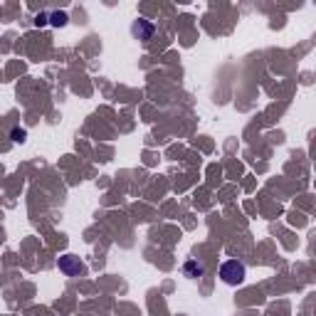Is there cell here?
I'll use <instances>...</instances> for the list:
<instances>
[{
	"label": "cell",
	"mask_w": 316,
	"mask_h": 316,
	"mask_svg": "<svg viewBox=\"0 0 316 316\" xmlns=\"http://www.w3.org/2000/svg\"><path fill=\"white\" fill-rule=\"evenodd\" d=\"M245 277H247L245 265H242V262H237V259H227V262L220 267V279L225 282V284H230V286L242 284V282H245Z\"/></svg>",
	"instance_id": "6da1fadb"
},
{
	"label": "cell",
	"mask_w": 316,
	"mask_h": 316,
	"mask_svg": "<svg viewBox=\"0 0 316 316\" xmlns=\"http://www.w3.org/2000/svg\"><path fill=\"white\" fill-rule=\"evenodd\" d=\"M60 272H64L67 277H77V274H82L84 272V265L79 262V257H74V254H64V257H60Z\"/></svg>",
	"instance_id": "7a4b0ae2"
},
{
	"label": "cell",
	"mask_w": 316,
	"mask_h": 316,
	"mask_svg": "<svg viewBox=\"0 0 316 316\" xmlns=\"http://www.w3.org/2000/svg\"><path fill=\"white\" fill-rule=\"evenodd\" d=\"M131 32L139 37V40H148L151 35H153V25L148 22V20H143V17H139L136 22H134V28H131Z\"/></svg>",
	"instance_id": "3957f363"
},
{
	"label": "cell",
	"mask_w": 316,
	"mask_h": 316,
	"mask_svg": "<svg viewBox=\"0 0 316 316\" xmlns=\"http://www.w3.org/2000/svg\"><path fill=\"white\" fill-rule=\"evenodd\" d=\"M183 272H186V277H190V279H198V277L205 274V267H203L200 262H195V259H188L186 267H183Z\"/></svg>",
	"instance_id": "277c9868"
},
{
	"label": "cell",
	"mask_w": 316,
	"mask_h": 316,
	"mask_svg": "<svg viewBox=\"0 0 316 316\" xmlns=\"http://www.w3.org/2000/svg\"><path fill=\"white\" fill-rule=\"evenodd\" d=\"M47 22H49V25H55V28H64V25L69 22V17H67V13H60V10H57V13H52V15H49Z\"/></svg>",
	"instance_id": "5b68a950"
},
{
	"label": "cell",
	"mask_w": 316,
	"mask_h": 316,
	"mask_svg": "<svg viewBox=\"0 0 316 316\" xmlns=\"http://www.w3.org/2000/svg\"><path fill=\"white\" fill-rule=\"evenodd\" d=\"M10 139H13L15 143H22L25 139H28V131H25V128H20V126H15V128H13V134H10Z\"/></svg>",
	"instance_id": "8992f818"
},
{
	"label": "cell",
	"mask_w": 316,
	"mask_h": 316,
	"mask_svg": "<svg viewBox=\"0 0 316 316\" xmlns=\"http://www.w3.org/2000/svg\"><path fill=\"white\" fill-rule=\"evenodd\" d=\"M35 25H47V15H37Z\"/></svg>",
	"instance_id": "52a82bcc"
}]
</instances>
